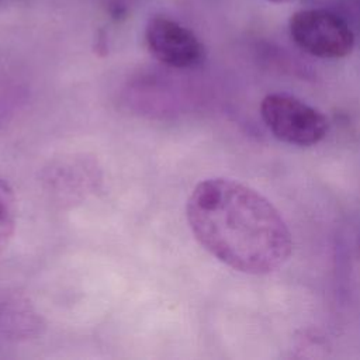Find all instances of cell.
Masks as SVG:
<instances>
[{
  "instance_id": "6da1fadb",
  "label": "cell",
  "mask_w": 360,
  "mask_h": 360,
  "mask_svg": "<svg viewBox=\"0 0 360 360\" xmlns=\"http://www.w3.org/2000/svg\"><path fill=\"white\" fill-rule=\"evenodd\" d=\"M186 215L200 245L233 270L267 274L291 255V233L278 210L240 181L215 177L198 183Z\"/></svg>"
},
{
  "instance_id": "7a4b0ae2",
  "label": "cell",
  "mask_w": 360,
  "mask_h": 360,
  "mask_svg": "<svg viewBox=\"0 0 360 360\" xmlns=\"http://www.w3.org/2000/svg\"><path fill=\"white\" fill-rule=\"evenodd\" d=\"M260 117L277 139L297 146L316 145L329 129L322 111L287 93L267 94L260 103Z\"/></svg>"
},
{
  "instance_id": "3957f363",
  "label": "cell",
  "mask_w": 360,
  "mask_h": 360,
  "mask_svg": "<svg viewBox=\"0 0 360 360\" xmlns=\"http://www.w3.org/2000/svg\"><path fill=\"white\" fill-rule=\"evenodd\" d=\"M290 34L302 51L318 58H345L354 46V35L347 22L321 8L294 13L290 18Z\"/></svg>"
},
{
  "instance_id": "277c9868",
  "label": "cell",
  "mask_w": 360,
  "mask_h": 360,
  "mask_svg": "<svg viewBox=\"0 0 360 360\" xmlns=\"http://www.w3.org/2000/svg\"><path fill=\"white\" fill-rule=\"evenodd\" d=\"M145 41L150 53L170 68H191L204 58V46L197 35L180 22L163 15H153L148 20Z\"/></svg>"
},
{
  "instance_id": "5b68a950",
  "label": "cell",
  "mask_w": 360,
  "mask_h": 360,
  "mask_svg": "<svg viewBox=\"0 0 360 360\" xmlns=\"http://www.w3.org/2000/svg\"><path fill=\"white\" fill-rule=\"evenodd\" d=\"M15 195L10 184L0 177V253L10 243L15 229Z\"/></svg>"
},
{
  "instance_id": "8992f818",
  "label": "cell",
  "mask_w": 360,
  "mask_h": 360,
  "mask_svg": "<svg viewBox=\"0 0 360 360\" xmlns=\"http://www.w3.org/2000/svg\"><path fill=\"white\" fill-rule=\"evenodd\" d=\"M267 1H273V3H287V1H292V0H267Z\"/></svg>"
}]
</instances>
